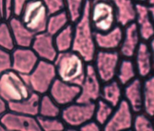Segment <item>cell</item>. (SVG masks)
I'll return each instance as SVG.
<instances>
[{"mask_svg": "<svg viewBox=\"0 0 154 131\" xmlns=\"http://www.w3.org/2000/svg\"><path fill=\"white\" fill-rule=\"evenodd\" d=\"M135 2H140V3H146L147 0H134Z\"/></svg>", "mask_w": 154, "mask_h": 131, "instance_id": "obj_42", "label": "cell"}, {"mask_svg": "<svg viewBox=\"0 0 154 131\" xmlns=\"http://www.w3.org/2000/svg\"><path fill=\"white\" fill-rule=\"evenodd\" d=\"M36 119L41 131H63L66 127L60 117L47 118L37 115Z\"/></svg>", "mask_w": 154, "mask_h": 131, "instance_id": "obj_32", "label": "cell"}, {"mask_svg": "<svg viewBox=\"0 0 154 131\" xmlns=\"http://www.w3.org/2000/svg\"><path fill=\"white\" fill-rule=\"evenodd\" d=\"M46 7L49 14L64 10V0H41Z\"/></svg>", "mask_w": 154, "mask_h": 131, "instance_id": "obj_36", "label": "cell"}, {"mask_svg": "<svg viewBox=\"0 0 154 131\" xmlns=\"http://www.w3.org/2000/svg\"><path fill=\"white\" fill-rule=\"evenodd\" d=\"M111 116L103 126L105 131H121L132 127L133 111L125 99H122L116 107Z\"/></svg>", "mask_w": 154, "mask_h": 131, "instance_id": "obj_10", "label": "cell"}, {"mask_svg": "<svg viewBox=\"0 0 154 131\" xmlns=\"http://www.w3.org/2000/svg\"><path fill=\"white\" fill-rule=\"evenodd\" d=\"M32 92L23 76L12 69L0 77V97L7 103L25 99Z\"/></svg>", "mask_w": 154, "mask_h": 131, "instance_id": "obj_3", "label": "cell"}, {"mask_svg": "<svg viewBox=\"0 0 154 131\" xmlns=\"http://www.w3.org/2000/svg\"><path fill=\"white\" fill-rule=\"evenodd\" d=\"M114 108L108 103L102 99H99L96 104L94 115L95 121L100 126H103L111 116Z\"/></svg>", "mask_w": 154, "mask_h": 131, "instance_id": "obj_29", "label": "cell"}, {"mask_svg": "<svg viewBox=\"0 0 154 131\" xmlns=\"http://www.w3.org/2000/svg\"><path fill=\"white\" fill-rule=\"evenodd\" d=\"M90 19L96 32H107L117 25L115 9L109 0L91 2Z\"/></svg>", "mask_w": 154, "mask_h": 131, "instance_id": "obj_6", "label": "cell"}, {"mask_svg": "<svg viewBox=\"0 0 154 131\" xmlns=\"http://www.w3.org/2000/svg\"><path fill=\"white\" fill-rule=\"evenodd\" d=\"M149 47L152 55V69L154 71V37H152L150 40Z\"/></svg>", "mask_w": 154, "mask_h": 131, "instance_id": "obj_41", "label": "cell"}, {"mask_svg": "<svg viewBox=\"0 0 154 131\" xmlns=\"http://www.w3.org/2000/svg\"><path fill=\"white\" fill-rule=\"evenodd\" d=\"M54 43L58 52L72 49L73 40V25L70 23L54 36Z\"/></svg>", "mask_w": 154, "mask_h": 131, "instance_id": "obj_25", "label": "cell"}, {"mask_svg": "<svg viewBox=\"0 0 154 131\" xmlns=\"http://www.w3.org/2000/svg\"><path fill=\"white\" fill-rule=\"evenodd\" d=\"M143 110L149 117H154V75L143 83Z\"/></svg>", "mask_w": 154, "mask_h": 131, "instance_id": "obj_24", "label": "cell"}, {"mask_svg": "<svg viewBox=\"0 0 154 131\" xmlns=\"http://www.w3.org/2000/svg\"><path fill=\"white\" fill-rule=\"evenodd\" d=\"M140 35L135 22L123 28V36L119 47V53L125 58H131L135 55L140 43Z\"/></svg>", "mask_w": 154, "mask_h": 131, "instance_id": "obj_15", "label": "cell"}, {"mask_svg": "<svg viewBox=\"0 0 154 131\" xmlns=\"http://www.w3.org/2000/svg\"><path fill=\"white\" fill-rule=\"evenodd\" d=\"M101 126L96 121L90 120L81 127H79V130L81 131H99L101 129Z\"/></svg>", "mask_w": 154, "mask_h": 131, "instance_id": "obj_37", "label": "cell"}, {"mask_svg": "<svg viewBox=\"0 0 154 131\" xmlns=\"http://www.w3.org/2000/svg\"><path fill=\"white\" fill-rule=\"evenodd\" d=\"M120 56L119 52L116 50L96 51L93 66L102 82L106 83L114 79L120 61Z\"/></svg>", "mask_w": 154, "mask_h": 131, "instance_id": "obj_8", "label": "cell"}, {"mask_svg": "<svg viewBox=\"0 0 154 131\" xmlns=\"http://www.w3.org/2000/svg\"><path fill=\"white\" fill-rule=\"evenodd\" d=\"M1 20H1V16H0V22H1Z\"/></svg>", "mask_w": 154, "mask_h": 131, "instance_id": "obj_45", "label": "cell"}, {"mask_svg": "<svg viewBox=\"0 0 154 131\" xmlns=\"http://www.w3.org/2000/svg\"><path fill=\"white\" fill-rule=\"evenodd\" d=\"M94 66L91 62L86 65L85 75L81 87L80 93L75 102L80 103H95L100 97L101 85Z\"/></svg>", "mask_w": 154, "mask_h": 131, "instance_id": "obj_9", "label": "cell"}, {"mask_svg": "<svg viewBox=\"0 0 154 131\" xmlns=\"http://www.w3.org/2000/svg\"><path fill=\"white\" fill-rule=\"evenodd\" d=\"M94 40L96 47L99 49L114 50L119 49L123 36V28L116 25L107 32L94 31Z\"/></svg>", "mask_w": 154, "mask_h": 131, "instance_id": "obj_17", "label": "cell"}, {"mask_svg": "<svg viewBox=\"0 0 154 131\" xmlns=\"http://www.w3.org/2000/svg\"><path fill=\"white\" fill-rule=\"evenodd\" d=\"M11 69L10 52L0 48V77L4 72Z\"/></svg>", "mask_w": 154, "mask_h": 131, "instance_id": "obj_35", "label": "cell"}, {"mask_svg": "<svg viewBox=\"0 0 154 131\" xmlns=\"http://www.w3.org/2000/svg\"><path fill=\"white\" fill-rule=\"evenodd\" d=\"M22 76L31 91L40 96L48 93L57 78L54 62L42 59L38 61L29 74Z\"/></svg>", "mask_w": 154, "mask_h": 131, "instance_id": "obj_4", "label": "cell"}, {"mask_svg": "<svg viewBox=\"0 0 154 131\" xmlns=\"http://www.w3.org/2000/svg\"><path fill=\"white\" fill-rule=\"evenodd\" d=\"M123 94L133 112L138 113L143 110V83L135 78L125 85Z\"/></svg>", "mask_w": 154, "mask_h": 131, "instance_id": "obj_20", "label": "cell"}, {"mask_svg": "<svg viewBox=\"0 0 154 131\" xmlns=\"http://www.w3.org/2000/svg\"><path fill=\"white\" fill-rule=\"evenodd\" d=\"M0 131H5V128L4 127L3 125L2 124V123L0 122Z\"/></svg>", "mask_w": 154, "mask_h": 131, "instance_id": "obj_43", "label": "cell"}, {"mask_svg": "<svg viewBox=\"0 0 154 131\" xmlns=\"http://www.w3.org/2000/svg\"><path fill=\"white\" fill-rule=\"evenodd\" d=\"M95 103L73 102L61 108L60 118L69 127H79L94 118Z\"/></svg>", "mask_w": 154, "mask_h": 131, "instance_id": "obj_7", "label": "cell"}, {"mask_svg": "<svg viewBox=\"0 0 154 131\" xmlns=\"http://www.w3.org/2000/svg\"><path fill=\"white\" fill-rule=\"evenodd\" d=\"M49 13L41 0H30L23 8L19 17L34 34L46 31Z\"/></svg>", "mask_w": 154, "mask_h": 131, "instance_id": "obj_5", "label": "cell"}, {"mask_svg": "<svg viewBox=\"0 0 154 131\" xmlns=\"http://www.w3.org/2000/svg\"><path fill=\"white\" fill-rule=\"evenodd\" d=\"M137 74L135 63L131 58H124L120 61L116 76L122 85H125L135 79Z\"/></svg>", "mask_w": 154, "mask_h": 131, "instance_id": "obj_26", "label": "cell"}, {"mask_svg": "<svg viewBox=\"0 0 154 131\" xmlns=\"http://www.w3.org/2000/svg\"><path fill=\"white\" fill-rule=\"evenodd\" d=\"M147 114H138L134 117L132 127L135 131H153L154 124Z\"/></svg>", "mask_w": 154, "mask_h": 131, "instance_id": "obj_33", "label": "cell"}, {"mask_svg": "<svg viewBox=\"0 0 154 131\" xmlns=\"http://www.w3.org/2000/svg\"><path fill=\"white\" fill-rule=\"evenodd\" d=\"M137 24L141 38L145 41H149L154 37V22L152 19L146 3L136 2Z\"/></svg>", "mask_w": 154, "mask_h": 131, "instance_id": "obj_16", "label": "cell"}, {"mask_svg": "<svg viewBox=\"0 0 154 131\" xmlns=\"http://www.w3.org/2000/svg\"><path fill=\"white\" fill-rule=\"evenodd\" d=\"M61 111V107L48 93L40 96L38 116L47 118H58L60 116Z\"/></svg>", "mask_w": 154, "mask_h": 131, "instance_id": "obj_28", "label": "cell"}, {"mask_svg": "<svg viewBox=\"0 0 154 131\" xmlns=\"http://www.w3.org/2000/svg\"><path fill=\"white\" fill-rule=\"evenodd\" d=\"M135 66L137 73L141 78L150 76L152 69V55L149 45L145 41H140L135 53Z\"/></svg>", "mask_w": 154, "mask_h": 131, "instance_id": "obj_21", "label": "cell"}, {"mask_svg": "<svg viewBox=\"0 0 154 131\" xmlns=\"http://www.w3.org/2000/svg\"><path fill=\"white\" fill-rule=\"evenodd\" d=\"M10 55L11 69L22 75L29 74L40 60L31 47H16Z\"/></svg>", "mask_w": 154, "mask_h": 131, "instance_id": "obj_11", "label": "cell"}, {"mask_svg": "<svg viewBox=\"0 0 154 131\" xmlns=\"http://www.w3.org/2000/svg\"><path fill=\"white\" fill-rule=\"evenodd\" d=\"M146 4L147 6L152 19L154 22V0H147Z\"/></svg>", "mask_w": 154, "mask_h": 131, "instance_id": "obj_40", "label": "cell"}, {"mask_svg": "<svg viewBox=\"0 0 154 131\" xmlns=\"http://www.w3.org/2000/svg\"><path fill=\"white\" fill-rule=\"evenodd\" d=\"M81 91V87L56 78L48 94L60 106L64 107L75 102Z\"/></svg>", "mask_w": 154, "mask_h": 131, "instance_id": "obj_13", "label": "cell"}, {"mask_svg": "<svg viewBox=\"0 0 154 131\" xmlns=\"http://www.w3.org/2000/svg\"><path fill=\"white\" fill-rule=\"evenodd\" d=\"M53 62L57 78L69 84L78 86L82 85L85 75L86 65L79 54L72 50L58 52Z\"/></svg>", "mask_w": 154, "mask_h": 131, "instance_id": "obj_2", "label": "cell"}, {"mask_svg": "<svg viewBox=\"0 0 154 131\" xmlns=\"http://www.w3.org/2000/svg\"><path fill=\"white\" fill-rule=\"evenodd\" d=\"M86 0H64V10L72 23L76 22L82 14Z\"/></svg>", "mask_w": 154, "mask_h": 131, "instance_id": "obj_31", "label": "cell"}, {"mask_svg": "<svg viewBox=\"0 0 154 131\" xmlns=\"http://www.w3.org/2000/svg\"><path fill=\"white\" fill-rule=\"evenodd\" d=\"M153 124H154V119H153Z\"/></svg>", "mask_w": 154, "mask_h": 131, "instance_id": "obj_46", "label": "cell"}, {"mask_svg": "<svg viewBox=\"0 0 154 131\" xmlns=\"http://www.w3.org/2000/svg\"><path fill=\"white\" fill-rule=\"evenodd\" d=\"M8 110V103L0 97V118Z\"/></svg>", "mask_w": 154, "mask_h": 131, "instance_id": "obj_39", "label": "cell"}, {"mask_svg": "<svg viewBox=\"0 0 154 131\" xmlns=\"http://www.w3.org/2000/svg\"><path fill=\"white\" fill-rule=\"evenodd\" d=\"M15 47L16 45L8 22L1 20L0 22V48L11 52Z\"/></svg>", "mask_w": 154, "mask_h": 131, "instance_id": "obj_30", "label": "cell"}, {"mask_svg": "<svg viewBox=\"0 0 154 131\" xmlns=\"http://www.w3.org/2000/svg\"><path fill=\"white\" fill-rule=\"evenodd\" d=\"M123 91L121 84L116 80L105 83L102 87L100 97L113 108H116L122 100Z\"/></svg>", "mask_w": 154, "mask_h": 131, "instance_id": "obj_23", "label": "cell"}, {"mask_svg": "<svg viewBox=\"0 0 154 131\" xmlns=\"http://www.w3.org/2000/svg\"><path fill=\"white\" fill-rule=\"evenodd\" d=\"M16 47H29L35 34L28 29L19 17L13 16L8 21Z\"/></svg>", "mask_w": 154, "mask_h": 131, "instance_id": "obj_19", "label": "cell"}, {"mask_svg": "<svg viewBox=\"0 0 154 131\" xmlns=\"http://www.w3.org/2000/svg\"><path fill=\"white\" fill-rule=\"evenodd\" d=\"M40 96L38 94L32 92L30 96L25 99L8 103V109L9 111L19 114L37 117L38 114Z\"/></svg>", "mask_w": 154, "mask_h": 131, "instance_id": "obj_22", "label": "cell"}, {"mask_svg": "<svg viewBox=\"0 0 154 131\" xmlns=\"http://www.w3.org/2000/svg\"><path fill=\"white\" fill-rule=\"evenodd\" d=\"M30 0H13L14 5V16L19 17L23 8Z\"/></svg>", "mask_w": 154, "mask_h": 131, "instance_id": "obj_38", "label": "cell"}, {"mask_svg": "<svg viewBox=\"0 0 154 131\" xmlns=\"http://www.w3.org/2000/svg\"><path fill=\"white\" fill-rule=\"evenodd\" d=\"M91 2H96V1H100V0H90Z\"/></svg>", "mask_w": 154, "mask_h": 131, "instance_id": "obj_44", "label": "cell"}, {"mask_svg": "<svg viewBox=\"0 0 154 131\" xmlns=\"http://www.w3.org/2000/svg\"><path fill=\"white\" fill-rule=\"evenodd\" d=\"M71 23L65 10L49 14L47 22L46 31L54 36L69 23Z\"/></svg>", "mask_w": 154, "mask_h": 131, "instance_id": "obj_27", "label": "cell"}, {"mask_svg": "<svg viewBox=\"0 0 154 131\" xmlns=\"http://www.w3.org/2000/svg\"><path fill=\"white\" fill-rule=\"evenodd\" d=\"M91 4L90 0L85 1L82 14L73 23V40L71 50L79 54L87 63L93 61L97 51L94 30L90 19Z\"/></svg>", "mask_w": 154, "mask_h": 131, "instance_id": "obj_1", "label": "cell"}, {"mask_svg": "<svg viewBox=\"0 0 154 131\" xmlns=\"http://www.w3.org/2000/svg\"><path fill=\"white\" fill-rule=\"evenodd\" d=\"M5 131H41L36 117L8 110L0 118Z\"/></svg>", "mask_w": 154, "mask_h": 131, "instance_id": "obj_12", "label": "cell"}, {"mask_svg": "<svg viewBox=\"0 0 154 131\" xmlns=\"http://www.w3.org/2000/svg\"><path fill=\"white\" fill-rule=\"evenodd\" d=\"M31 47L39 59L51 62L54 61L58 53L54 43V36L46 31L35 34Z\"/></svg>", "mask_w": 154, "mask_h": 131, "instance_id": "obj_14", "label": "cell"}, {"mask_svg": "<svg viewBox=\"0 0 154 131\" xmlns=\"http://www.w3.org/2000/svg\"><path fill=\"white\" fill-rule=\"evenodd\" d=\"M113 5L117 24L124 28L135 22L136 17V2L134 0H109Z\"/></svg>", "mask_w": 154, "mask_h": 131, "instance_id": "obj_18", "label": "cell"}, {"mask_svg": "<svg viewBox=\"0 0 154 131\" xmlns=\"http://www.w3.org/2000/svg\"><path fill=\"white\" fill-rule=\"evenodd\" d=\"M0 16L1 20L5 21L14 16L13 0H0Z\"/></svg>", "mask_w": 154, "mask_h": 131, "instance_id": "obj_34", "label": "cell"}]
</instances>
